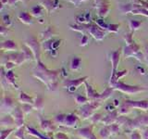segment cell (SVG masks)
Returning a JSON list of instances; mask_svg holds the SVG:
<instances>
[{
	"instance_id": "obj_1",
	"label": "cell",
	"mask_w": 148,
	"mask_h": 139,
	"mask_svg": "<svg viewBox=\"0 0 148 139\" xmlns=\"http://www.w3.org/2000/svg\"><path fill=\"white\" fill-rule=\"evenodd\" d=\"M110 87L114 90H119L122 93L128 95L132 94H137V93H141L143 91H146L147 89L145 87H140V86H132L129 85H125V83L121 82H110Z\"/></svg>"
},
{
	"instance_id": "obj_2",
	"label": "cell",
	"mask_w": 148,
	"mask_h": 139,
	"mask_svg": "<svg viewBox=\"0 0 148 139\" xmlns=\"http://www.w3.org/2000/svg\"><path fill=\"white\" fill-rule=\"evenodd\" d=\"M101 102L99 101H90L89 104L83 105L80 109V114L83 119L91 118L94 115V111L97 108H99Z\"/></svg>"
},
{
	"instance_id": "obj_3",
	"label": "cell",
	"mask_w": 148,
	"mask_h": 139,
	"mask_svg": "<svg viewBox=\"0 0 148 139\" xmlns=\"http://www.w3.org/2000/svg\"><path fill=\"white\" fill-rule=\"evenodd\" d=\"M141 126H148V115H140L136 119L132 120L129 128L135 129Z\"/></svg>"
},
{
	"instance_id": "obj_4",
	"label": "cell",
	"mask_w": 148,
	"mask_h": 139,
	"mask_svg": "<svg viewBox=\"0 0 148 139\" xmlns=\"http://www.w3.org/2000/svg\"><path fill=\"white\" fill-rule=\"evenodd\" d=\"M86 79H87V77L80 78V79H77V80H74V81L73 80H66L64 82V86H65V88H67L69 92H73V91H75L82 83H84Z\"/></svg>"
},
{
	"instance_id": "obj_5",
	"label": "cell",
	"mask_w": 148,
	"mask_h": 139,
	"mask_svg": "<svg viewBox=\"0 0 148 139\" xmlns=\"http://www.w3.org/2000/svg\"><path fill=\"white\" fill-rule=\"evenodd\" d=\"M13 118L15 120L16 127L18 129L21 127H23V123H24V117H23V111L18 107L15 109L13 112Z\"/></svg>"
},
{
	"instance_id": "obj_6",
	"label": "cell",
	"mask_w": 148,
	"mask_h": 139,
	"mask_svg": "<svg viewBox=\"0 0 148 139\" xmlns=\"http://www.w3.org/2000/svg\"><path fill=\"white\" fill-rule=\"evenodd\" d=\"M125 103L130 106V108L140 109L143 110L148 109V100H142V101H132V100H125Z\"/></svg>"
},
{
	"instance_id": "obj_7",
	"label": "cell",
	"mask_w": 148,
	"mask_h": 139,
	"mask_svg": "<svg viewBox=\"0 0 148 139\" xmlns=\"http://www.w3.org/2000/svg\"><path fill=\"white\" fill-rule=\"evenodd\" d=\"M85 85H86V95H87L88 99H89L90 101H99V102H101V100H100L101 94L97 93L94 88H92L91 85H88L87 83H85Z\"/></svg>"
},
{
	"instance_id": "obj_8",
	"label": "cell",
	"mask_w": 148,
	"mask_h": 139,
	"mask_svg": "<svg viewBox=\"0 0 148 139\" xmlns=\"http://www.w3.org/2000/svg\"><path fill=\"white\" fill-rule=\"evenodd\" d=\"M118 114H119V110L114 109L113 111H111L108 116H106L105 118L102 119L101 122L104 124L108 125V126L111 124H114L115 122H117V120H118V118H119Z\"/></svg>"
},
{
	"instance_id": "obj_9",
	"label": "cell",
	"mask_w": 148,
	"mask_h": 139,
	"mask_svg": "<svg viewBox=\"0 0 148 139\" xmlns=\"http://www.w3.org/2000/svg\"><path fill=\"white\" fill-rule=\"evenodd\" d=\"M78 134L79 136H81L84 139H97L96 136L92 133V127H85L80 129L78 131Z\"/></svg>"
},
{
	"instance_id": "obj_10",
	"label": "cell",
	"mask_w": 148,
	"mask_h": 139,
	"mask_svg": "<svg viewBox=\"0 0 148 139\" xmlns=\"http://www.w3.org/2000/svg\"><path fill=\"white\" fill-rule=\"evenodd\" d=\"M78 117L75 115V114H68L66 116V120H65V122L63 125L67 127H75L77 125V122H78Z\"/></svg>"
},
{
	"instance_id": "obj_11",
	"label": "cell",
	"mask_w": 148,
	"mask_h": 139,
	"mask_svg": "<svg viewBox=\"0 0 148 139\" xmlns=\"http://www.w3.org/2000/svg\"><path fill=\"white\" fill-rule=\"evenodd\" d=\"M41 128L45 132H54L56 126L55 124L51 122V120H43L41 119Z\"/></svg>"
},
{
	"instance_id": "obj_12",
	"label": "cell",
	"mask_w": 148,
	"mask_h": 139,
	"mask_svg": "<svg viewBox=\"0 0 148 139\" xmlns=\"http://www.w3.org/2000/svg\"><path fill=\"white\" fill-rule=\"evenodd\" d=\"M18 100L21 101V103L22 104H34V98L31 97L29 95L25 94L24 92H21L20 96H18Z\"/></svg>"
},
{
	"instance_id": "obj_13",
	"label": "cell",
	"mask_w": 148,
	"mask_h": 139,
	"mask_svg": "<svg viewBox=\"0 0 148 139\" xmlns=\"http://www.w3.org/2000/svg\"><path fill=\"white\" fill-rule=\"evenodd\" d=\"M13 100L9 96H5L2 100V109L11 110L13 109Z\"/></svg>"
},
{
	"instance_id": "obj_14",
	"label": "cell",
	"mask_w": 148,
	"mask_h": 139,
	"mask_svg": "<svg viewBox=\"0 0 148 139\" xmlns=\"http://www.w3.org/2000/svg\"><path fill=\"white\" fill-rule=\"evenodd\" d=\"M44 98L42 96H37L34 99V104H32V107L34 109H35L36 110H42L44 109Z\"/></svg>"
},
{
	"instance_id": "obj_15",
	"label": "cell",
	"mask_w": 148,
	"mask_h": 139,
	"mask_svg": "<svg viewBox=\"0 0 148 139\" xmlns=\"http://www.w3.org/2000/svg\"><path fill=\"white\" fill-rule=\"evenodd\" d=\"M74 98H75V101L78 105H82V106L87 104L88 101L90 102V100L88 99L87 96H83L82 95H76L75 96H74Z\"/></svg>"
},
{
	"instance_id": "obj_16",
	"label": "cell",
	"mask_w": 148,
	"mask_h": 139,
	"mask_svg": "<svg viewBox=\"0 0 148 139\" xmlns=\"http://www.w3.org/2000/svg\"><path fill=\"white\" fill-rule=\"evenodd\" d=\"M13 123H15V120H14V118L11 117V116L7 115L3 117L1 119V124L3 126H6V125H12Z\"/></svg>"
},
{
	"instance_id": "obj_17",
	"label": "cell",
	"mask_w": 148,
	"mask_h": 139,
	"mask_svg": "<svg viewBox=\"0 0 148 139\" xmlns=\"http://www.w3.org/2000/svg\"><path fill=\"white\" fill-rule=\"evenodd\" d=\"M27 129H28V132H29V133L31 134V136H34L38 137V139H51V138H49V137H47V136H43V134L39 133L37 132L35 129H34V128L27 127Z\"/></svg>"
},
{
	"instance_id": "obj_18",
	"label": "cell",
	"mask_w": 148,
	"mask_h": 139,
	"mask_svg": "<svg viewBox=\"0 0 148 139\" xmlns=\"http://www.w3.org/2000/svg\"><path fill=\"white\" fill-rule=\"evenodd\" d=\"M130 111H131V108H130V106L127 105L125 102H123L122 105L119 107V114H121V115H124V114H127L129 113Z\"/></svg>"
},
{
	"instance_id": "obj_19",
	"label": "cell",
	"mask_w": 148,
	"mask_h": 139,
	"mask_svg": "<svg viewBox=\"0 0 148 139\" xmlns=\"http://www.w3.org/2000/svg\"><path fill=\"white\" fill-rule=\"evenodd\" d=\"M100 136H101V137H103L104 139L108 138V137L111 136L110 131H109V129H108V126L105 127V128H103V129H101V131H100Z\"/></svg>"
},
{
	"instance_id": "obj_20",
	"label": "cell",
	"mask_w": 148,
	"mask_h": 139,
	"mask_svg": "<svg viewBox=\"0 0 148 139\" xmlns=\"http://www.w3.org/2000/svg\"><path fill=\"white\" fill-rule=\"evenodd\" d=\"M24 130H25L24 127L18 128L15 132V137H17L18 139H25V137H24Z\"/></svg>"
},
{
	"instance_id": "obj_21",
	"label": "cell",
	"mask_w": 148,
	"mask_h": 139,
	"mask_svg": "<svg viewBox=\"0 0 148 139\" xmlns=\"http://www.w3.org/2000/svg\"><path fill=\"white\" fill-rule=\"evenodd\" d=\"M66 114H59L58 116H56L55 118V122L57 123H59V124H64L65 122V120H66Z\"/></svg>"
},
{
	"instance_id": "obj_22",
	"label": "cell",
	"mask_w": 148,
	"mask_h": 139,
	"mask_svg": "<svg viewBox=\"0 0 148 139\" xmlns=\"http://www.w3.org/2000/svg\"><path fill=\"white\" fill-rule=\"evenodd\" d=\"M108 129L110 131V133L111 134H115L117 133L119 131V124H111V125H108Z\"/></svg>"
},
{
	"instance_id": "obj_23",
	"label": "cell",
	"mask_w": 148,
	"mask_h": 139,
	"mask_svg": "<svg viewBox=\"0 0 148 139\" xmlns=\"http://www.w3.org/2000/svg\"><path fill=\"white\" fill-rule=\"evenodd\" d=\"M7 79L8 80V82H9V83H10V85H14V86H15V88H17V89H18V85H16V83H15V80H14L13 73H12L11 72H8V73L7 74Z\"/></svg>"
},
{
	"instance_id": "obj_24",
	"label": "cell",
	"mask_w": 148,
	"mask_h": 139,
	"mask_svg": "<svg viewBox=\"0 0 148 139\" xmlns=\"http://www.w3.org/2000/svg\"><path fill=\"white\" fill-rule=\"evenodd\" d=\"M32 109H34V107L30 104H23L22 106V111H23V113H25V114H29Z\"/></svg>"
},
{
	"instance_id": "obj_25",
	"label": "cell",
	"mask_w": 148,
	"mask_h": 139,
	"mask_svg": "<svg viewBox=\"0 0 148 139\" xmlns=\"http://www.w3.org/2000/svg\"><path fill=\"white\" fill-rule=\"evenodd\" d=\"M102 118L101 117V114H94L92 115V117H91V120L92 123H95V122H98L100 120H102Z\"/></svg>"
},
{
	"instance_id": "obj_26",
	"label": "cell",
	"mask_w": 148,
	"mask_h": 139,
	"mask_svg": "<svg viewBox=\"0 0 148 139\" xmlns=\"http://www.w3.org/2000/svg\"><path fill=\"white\" fill-rule=\"evenodd\" d=\"M13 131V129H8L6 131H1V139H6Z\"/></svg>"
},
{
	"instance_id": "obj_27",
	"label": "cell",
	"mask_w": 148,
	"mask_h": 139,
	"mask_svg": "<svg viewBox=\"0 0 148 139\" xmlns=\"http://www.w3.org/2000/svg\"><path fill=\"white\" fill-rule=\"evenodd\" d=\"M55 139H69V137L63 133H56Z\"/></svg>"
},
{
	"instance_id": "obj_28",
	"label": "cell",
	"mask_w": 148,
	"mask_h": 139,
	"mask_svg": "<svg viewBox=\"0 0 148 139\" xmlns=\"http://www.w3.org/2000/svg\"><path fill=\"white\" fill-rule=\"evenodd\" d=\"M131 139H142V136H141V134L139 133L138 132L134 131V132H133V133H132Z\"/></svg>"
},
{
	"instance_id": "obj_29",
	"label": "cell",
	"mask_w": 148,
	"mask_h": 139,
	"mask_svg": "<svg viewBox=\"0 0 148 139\" xmlns=\"http://www.w3.org/2000/svg\"><path fill=\"white\" fill-rule=\"evenodd\" d=\"M143 139H148V128L143 131Z\"/></svg>"
},
{
	"instance_id": "obj_30",
	"label": "cell",
	"mask_w": 148,
	"mask_h": 139,
	"mask_svg": "<svg viewBox=\"0 0 148 139\" xmlns=\"http://www.w3.org/2000/svg\"><path fill=\"white\" fill-rule=\"evenodd\" d=\"M114 102H115V103H114V104H115L116 106H118V104H119V101H118V100H115Z\"/></svg>"
}]
</instances>
